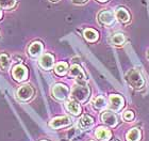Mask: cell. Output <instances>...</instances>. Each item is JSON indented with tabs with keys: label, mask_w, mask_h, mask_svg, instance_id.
<instances>
[{
	"label": "cell",
	"mask_w": 149,
	"mask_h": 141,
	"mask_svg": "<svg viewBox=\"0 0 149 141\" xmlns=\"http://www.w3.org/2000/svg\"><path fill=\"white\" fill-rule=\"evenodd\" d=\"M126 80L128 83L135 89H141L144 87V78L141 75L140 72H137L136 69H129L126 74Z\"/></svg>",
	"instance_id": "1"
},
{
	"label": "cell",
	"mask_w": 149,
	"mask_h": 141,
	"mask_svg": "<svg viewBox=\"0 0 149 141\" xmlns=\"http://www.w3.org/2000/svg\"><path fill=\"white\" fill-rule=\"evenodd\" d=\"M90 88L85 85H76L72 90V97L79 103H84L90 96Z\"/></svg>",
	"instance_id": "2"
},
{
	"label": "cell",
	"mask_w": 149,
	"mask_h": 141,
	"mask_svg": "<svg viewBox=\"0 0 149 141\" xmlns=\"http://www.w3.org/2000/svg\"><path fill=\"white\" fill-rule=\"evenodd\" d=\"M52 95L56 97V100H66L69 95V89L65 85L62 83H58V85L53 86L52 88Z\"/></svg>",
	"instance_id": "3"
},
{
	"label": "cell",
	"mask_w": 149,
	"mask_h": 141,
	"mask_svg": "<svg viewBox=\"0 0 149 141\" xmlns=\"http://www.w3.org/2000/svg\"><path fill=\"white\" fill-rule=\"evenodd\" d=\"M12 75L13 77L15 78V80L17 81H22L27 78L28 76V71H27V67L22 64H18V65L14 66V69L12 71Z\"/></svg>",
	"instance_id": "4"
},
{
	"label": "cell",
	"mask_w": 149,
	"mask_h": 141,
	"mask_svg": "<svg viewBox=\"0 0 149 141\" xmlns=\"http://www.w3.org/2000/svg\"><path fill=\"white\" fill-rule=\"evenodd\" d=\"M72 123V119L69 116H59V118H56L50 121L49 125L50 127L52 128H62V127H65V126H68L69 124Z\"/></svg>",
	"instance_id": "5"
},
{
	"label": "cell",
	"mask_w": 149,
	"mask_h": 141,
	"mask_svg": "<svg viewBox=\"0 0 149 141\" xmlns=\"http://www.w3.org/2000/svg\"><path fill=\"white\" fill-rule=\"evenodd\" d=\"M33 89L28 85H25V86H22L20 88L18 89V91H17V96L20 100H29L33 96Z\"/></svg>",
	"instance_id": "6"
},
{
	"label": "cell",
	"mask_w": 149,
	"mask_h": 141,
	"mask_svg": "<svg viewBox=\"0 0 149 141\" xmlns=\"http://www.w3.org/2000/svg\"><path fill=\"white\" fill-rule=\"evenodd\" d=\"M124 107V98L119 95H111L110 96V108L113 111L117 112Z\"/></svg>",
	"instance_id": "7"
},
{
	"label": "cell",
	"mask_w": 149,
	"mask_h": 141,
	"mask_svg": "<svg viewBox=\"0 0 149 141\" xmlns=\"http://www.w3.org/2000/svg\"><path fill=\"white\" fill-rule=\"evenodd\" d=\"M101 120L106 125L110 126V127H114L117 124V116H115V113L112 111H106L102 113L101 116Z\"/></svg>",
	"instance_id": "8"
},
{
	"label": "cell",
	"mask_w": 149,
	"mask_h": 141,
	"mask_svg": "<svg viewBox=\"0 0 149 141\" xmlns=\"http://www.w3.org/2000/svg\"><path fill=\"white\" fill-rule=\"evenodd\" d=\"M69 76L74 77V78L80 80V81H84L85 80V74H84L83 69H81L78 64H74L69 69Z\"/></svg>",
	"instance_id": "9"
},
{
	"label": "cell",
	"mask_w": 149,
	"mask_h": 141,
	"mask_svg": "<svg viewBox=\"0 0 149 141\" xmlns=\"http://www.w3.org/2000/svg\"><path fill=\"white\" fill-rule=\"evenodd\" d=\"M53 63H54V58L51 56L50 53H45L40 57V65L43 67L44 69H52Z\"/></svg>",
	"instance_id": "10"
},
{
	"label": "cell",
	"mask_w": 149,
	"mask_h": 141,
	"mask_svg": "<svg viewBox=\"0 0 149 141\" xmlns=\"http://www.w3.org/2000/svg\"><path fill=\"white\" fill-rule=\"evenodd\" d=\"M98 18H99V22H101V24L110 26L114 22V14H113L111 11H102V12L99 13Z\"/></svg>",
	"instance_id": "11"
},
{
	"label": "cell",
	"mask_w": 149,
	"mask_h": 141,
	"mask_svg": "<svg viewBox=\"0 0 149 141\" xmlns=\"http://www.w3.org/2000/svg\"><path fill=\"white\" fill-rule=\"evenodd\" d=\"M94 124V120L92 116H81V119L79 120L78 122V125L82 130H86V129H90Z\"/></svg>",
	"instance_id": "12"
},
{
	"label": "cell",
	"mask_w": 149,
	"mask_h": 141,
	"mask_svg": "<svg viewBox=\"0 0 149 141\" xmlns=\"http://www.w3.org/2000/svg\"><path fill=\"white\" fill-rule=\"evenodd\" d=\"M95 135H96L97 139L100 141H109L110 138H111V132L109 129L103 128V127L97 128Z\"/></svg>",
	"instance_id": "13"
},
{
	"label": "cell",
	"mask_w": 149,
	"mask_h": 141,
	"mask_svg": "<svg viewBox=\"0 0 149 141\" xmlns=\"http://www.w3.org/2000/svg\"><path fill=\"white\" fill-rule=\"evenodd\" d=\"M43 51V44L40 42H34L32 43L29 47V53L31 55L32 57H37L40 56Z\"/></svg>",
	"instance_id": "14"
},
{
	"label": "cell",
	"mask_w": 149,
	"mask_h": 141,
	"mask_svg": "<svg viewBox=\"0 0 149 141\" xmlns=\"http://www.w3.org/2000/svg\"><path fill=\"white\" fill-rule=\"evenodd\" d=\"M66 109L68 110L69 112L74 114V116H78L81 111V108L79 106V104L76 102V100H68L66 103Z\"/></svg>",
	"instance_id": "15"
},
{
	"label": "cell",
	"mask_w": 149,
	"mask_h": 141,
	"mask_svg": "<svg viewBox=\"0 0 149 141\" xmlns=\"http://www.w3.org/2000/svg\"><path fill=\"white\" fill-rule=\"evenodd\" d=\"M116 18L120 22H129V19H130V14H129V12H128L126 9L119 8V9L116 11Z\"/></svg>",
	"instance_id": "16"
},
{
	"label": "cell",
	"mask_w": 149,
	"mask_h": 141,
	"mask_svg": "<svg viewBox=\"0 0 149 141\" xmlns=\"http://www.w3.org/2000/svg\"><path fill=\"white\" fill-rule=\"evenodd\" d=\"M107 100L103 96H98L96 97L93 102V108L95 110H103L107 107Z\"/></svg>",
	"instance_id": "17"
},
{
	"label": "cell",
	"mask_w": 149,
	"mask_h": 141,
	"mask_svg": "<svg viewBox=\"0 0 149 141\" xmlns=\"http://www.w3.org/2000/svg\"><path fill=\"white\" fill-rule=\"evenodd\" d=\"M141 136L142 135H141L140 129L132 128L127 133V135H126V139H127V141H140Z\"/></svg>",
	"instance_id": "18"
},
{
	"label": "cell",
	"mask_w": 149,
	"mask_h": 141,
	"mask_svg": "<svg viewBox=\"0 0 149 141\" xmlns=\"http://www.w3.org/2000/svg\"><path fill=\"white\" fill-rule=\"evenodd\" d=\"M84 38L88 42H95L98 40V32L94 29H86L84 31Z\"/></svg>",
	"instance_id": "19"
},
{
	"label": "cell",
	"mask_w": 149,
	"mask_h": 141,
	"mask_svg": "<svg viewBox=\"0 0 149 141\" xmlns=\"http://www.w3.org/2000/svg\"><path fill=\"white\" fill-rule=\"evenodd\" d=\"M10 57L6 53H0V69L1 71H6L9 69L10 66Z\"/></svg>",
	"instance_id": "20"
},
{
	"label": "cell",
	"mask_w": 149,
	"mask_h": 141,
	"mask_svg": "<svg viewBox=\"0 0 149 141\" xmlns=\"http://www.w3.org/2000/svg\"><path fill=\"white\" fill-rule=\"evenodd\" d=\"M67 71H68V64H67L66 62L58 63V64L56 65V67H54V72L60 76L65 75L66 73H67Z\"/></svg>",
	"instance_id": "21"
},
{
	"label": "cell",
	"mask_w": 149,
	"mask_h": 141,
	"mask_svg": "<svg viewBox=\"0 0 149 141\" xmlns=\"http://www.w3.org/2000/svg\"><path fill=\"white\" fill-rule=\"evenodd\" d=\"M112 43L114 45H123L125 43V35L121 34V33H117V34H114L111 38Z\"/></svg>",
	"instance_id": "22"
},
{
	"label": "cell",
	"mask_w": 149,
	"mask_h": 141,
	"mask_svg": "<svg viewBox=\"0 0 149 141\" xmlns=\"http://www.w3.org/2000/svg\"><path fill=\"white\" fill-rule=\"evenodd\" d=\"M16 0H0V8L6 10L12 9L15 6Z\"/></svg>",
	"instance_id": "23"
},
{
	"label": "cell",
	"mask_w": 149,
	"mask_h": 141,
	"mask_svg": "<svg viewBox=\"0 0 149 141\" xmlns=\"http://www.w3.org/2000/svg\"><path fill=\"white\" fill-rule=\"evenodd\" d=\"M133 112L132 111H126V112L124 113V116H123V118H124L125 120H127V121H131V120L133 119Z\"/></svg>",
	"instance_id": "24"
},
{
	"label": "cell",
	"mask_w": 149,
	"mask_h": 141,
	"mask_svg": "<svg viewBox=\"0 0 149 141\" xmlns=\"http://www.w3.org/2000/svg\"><path fill=\"white\" fill-rule=\"evenodd\" d=\"M87 0H72V2L74 3V4H82V3L86 2Z\"/></svg>",
	"instance_id": "25"
},
{
	"label": "cell",
	"mask_w": 149,
	"mask_h": 141,
	"mask_svg": "<svg viewBox=\"0 0 149 141\" xmlns=\"http://www.w3.org/2000/svg\"><path fill=\"white\" fill-rule=\"evenodd\" d=\"M98 1H99V2H107L108 0H98Z\"/></svg>",
	"instance_id": "26"
},
{
	"label": "cell",
	"mask_w": 149,
	"mask_h": 141,
	"mask_svg": "<svg viewBox=\"0 0 149 141\" xmlns=\"http://www.w3.org/2000/svg\"><path fill=\"white\" fill-rule=\"evenodd\" d=\"M1 16H2V12H1V10H0V18H1Z\"/></svg>",
	"instance_id": "27"
},
{
	"label": "cell",
	"mask_w": 149,
	"mask_h": 141,
	"mask_svg": "<svg viewBox=\"0 0 149 141\" xmlns=\"http://www.w3.org/2000/svg\"><path fill=\"white\" fill-rule=\"evenodd\" d=\"M50 1H52V2H56V0H50Z\"/></svg>",
	"instance_id": "28"
},
{
	"label": "cell",
	"mask_w": 149,
	"mask_h": 141,
	"mask_svg": "<svg viewBox=\"0 0 149 141\" xmlns=\"http://www.w3.org/2000/svg\"><path fill=\"white\" fill-rule=\"evenodd\" d=\"M113 141H119V140H118V139H114Z\"/></svg>",
	"instance_id": "29"
},
{
	"label": "cell",
	"mask_w": 149,
	"mask_h": 141,
	"mask_svg": "<svg viewBox=\"0 0 149 141\" xmlns=\"http://www.w3.org/2000/svg\"><path fill=\"white\" fill-rule=\"evenodd\" d=\"M91 141H95V140H91Z\"/></svg>",
	"instance_id": "30"
},
{
	"label": "cell",
	"mask_w": 149,
	"mask_h": 141,
	"mask_svg": "<svg viewBox=\"0 0 149 141\" xmlns=\"http://www.w3.org/2000/svg\"><path fill=\"white\" fill-rule=\"evenodd\" d=\"M43 141H45V140H43Z\"/></svg>",
	"instance_id": "31"
}]
</instances>
